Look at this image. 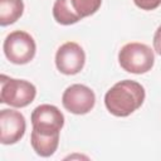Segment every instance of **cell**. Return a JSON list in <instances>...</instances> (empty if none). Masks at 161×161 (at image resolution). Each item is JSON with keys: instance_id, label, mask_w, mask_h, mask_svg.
Returning <instances> with one entry per match:
<instances>
[{"instance_id": "obj_8", "label": "cell", "mask_w": 161, "mask_h": 161, "mask_svg": "<svg viewBox=\"0 0 161 161\" xmlns=\"http://www.w3.org/2000/svg\"><path fill=\"white\" fill-rule=\"evenodd\" d=\"M26 122L23 113L15 109L0 111V142L3 145H14L20 141L25 133Z\"/></svg>"}, {"instance_id": "obj_1", "label": "cell", "mask_w": 161, "mask_h": 161, "mask_svg": "<svg viewBox=\"0 0 161 161\" xmlns=\"http://www.w3.org/2000/svg\"><path fill=\"white\" fill-rule=\"evenodd\" d=\"M146 97L145 88L141 83L125 79L117 82L104 94V106L108 112L116 117H127L137 111Z\"/></svg>"}, {"instance_id": "obj_4", "label": "cell", "mask_w": 161, "mask_h": 161, "mask_svg": "<svg viewBox=\"0 0 161 161\" xmlns=\"http://www.w3.org/2000/svg\"><path fill=\"white\" fill-rule=\"evenodd\" d=\"M3 49L10 63L26 64L35 57L36 44L29 33L24 30H14L6 35Z\"/></svg>"}, {"instance_id": "obj_11", "label": "cell", "mask_w": 161, "mask_h": 161, "mask_svg": "<svg viewBox=\"0 0 161 161\" xmlns=\"http://www.w3.org/2000/svg\"><path fill=\"white\" fill-rule=\"evenodd\" d=\"M53 16L60 25H72L82 20L74 11L70 0H55L53 5Z\"/></svg>"}, {"instance_id": "obj_7", "label": "cell", "mask_w": 161, "mask_h": 161, "mask_svg": "<svg viewBox=\"0 0 161 161\" xmlns=\"http://www.w3.org/2000/svg\"><path fill=\"white\" fill-rule=\"evenodd\" d=\"M86 63V53L83 48L75 42H67L62 44L55 53L57 69L65 75H74L79 73Z\"/></svg>"}, {"instance_id": "obj_5", "label": "cell", "mask_w": 161, "mask_h": 161, "mask_svg": "<svg viewBox=\"0 0 161 161\" xmlns=\"http://www.w3.org/2000/svg\"><path fill=\"white\" fill-rule=\"evenodd\" d=\"M33 130L43 135H58L64 126V116L53 104H40L31 112Z\"/></svg>"}, {"instance_id": "obj_13", "label": "cell", "mask_w": 161, "mask_h": 161, "mask_svg": "<svg viewBox=\"0 0 161 161\" xmlns=\"http://www.w3.org/2000/svg\"><path fill=\"white\" fill-rule=\"evenodd\" d=\"M135 5L141 10H155L161 5V0H133Z\"/></svg>"}, {"instance_id": "obj_6", "label": "cell", "mask_w": 161, "mask_h": 161, "mask_svg": "<svg viewBox=\"0 0 161 161\" xmlns=\"http://www.w3.org/2000/svg\"><path fill=\"white\" fill-rule=\"evenodd\" d=\"M62 103L63 107L73 114H86L93 109L96 94L84 84H72L63 92Z\"/></svg>"}, {"instance_id": "obj_9", "label": "cell", "mask_w": 161, "mask_h": 161, "mask_svg": "<svg viewBox=\"0 0 161 161\" xmlns=\"http://www.w3.org/2000/svg\"><path fill=\"white\" fill-rule=\"evenodd\" d=\"M30 143L36 155L42 157H49L54 155L59 145V133L58 135H43L36 131H31Z\"/></svg>"}, {"instance_id": "obj_10", "label": "cell", "mask_w": 161, "mask_h": 161, "mask_svg": "<svg viewBox=\"0 0 161 161\" xmlns=\"http://www.w3.org/2000/svg\"><path fill=\"white\" fill-rule=\"evenodd\" d=\"M24 13L23 0H0V25L14 24Z\"/></svg>"}, {"instance_id": "obj_3", "label": "cell", "mask_w": 161, "mask_h": 161, "mask_svg": "<svg viewBox=\"0 0 161 161\" xmlns=\"http://www.w3.org/2000/svg\"><path fill=\"white\" fill-rule=\"evenodd\" d=\"M0 102L14 108H23L29 106L35 96L36 88L33 83L24 79L10 78L5 74L0 78Z\"/></svg>"}, {"instance_id": "obj_12", "label": "cell", "mask_w": 161, "mask_h": 161, "mask_svg": "<svg viewBox=\"0 0 161 161\" xmlns=\"http://www.w3.org/2000/svg\"><path fill=\"white\" fill-rule=\"evenodd\" d=\"M70 4L77 15L83 19L93 15L101 8L102 0H70Z\"/></svg>"}, {"instance_id": "obj_2", "label": "cell", "mask_w": 161, "mask_h": 161, "mask_svg": "<svg viewBox=\"0 0 161 161\" xmlns=\"http://www.w3.org/2000/svg\"><path fill=\"white\" fill-rule=\"evenodd\" d=\"M118 63L121 68L132 74H143L152 69L155 64L153 50L138 42L125 44L118 52Z\"/></svg>"}, {"instance_id": "obj_14", "label": "cell", "mask_w": 161, "mask_h": 161, "mask_svg": "<svg viewBox=\"0 0 161 161\" xmlns=\"http://www.w3.org/2000/svg\"><path fill=\"white\" fill-rule=\"evenodd\" d=\"M153 49L158 55H161V25L156 29L153 35Z\"/></svg>"}]
</instances>
